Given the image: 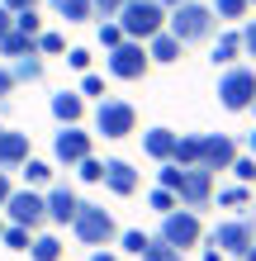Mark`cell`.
<instances>
[{
	"label": "cell",
	"mask_w": 256,
	"mask_h": 261,
	"mask_svg": "<svg viewBox=\"0 0 256 261\" xmlns=\"http://www.w3.org/2000/svg\"><path fill=\"white\" fill-rule=\"evenodd\" d=\"M166 34H176L180 43H209L218 34V19H214V10L204 5V0H185V5H176L166 10Z\"/></svg>",
	"instance_id": "6da1fadb"
},
{
	"label": "cell",
	"mask_w": 256,
	"mask_h": 261,
	"mask_svg": "<svg viewBox=\"0 0 256 261\" xmlns=\"http://www.w3.org/2000/svg\"><path fill=\"white\" fill-rule=\"evenodd\" d=\"M114 19H119V29H124V38L147 43L152 34H161V29H166V5H161V0H128Z\"/></svg>",
	"instance_id": "7a4b0ae2"
},
{
	"label": "cell",
	"mask_w": 256,
	"mask_h": 261,
	"mask_svg": "<svg viewBox=\"0 0 256 261\" xmlns=\"http://www.w3.org/2000/svg\"><path fill=\"white\" fill-rule=\"evenodd\" d=\"M71 233H76V242H86V247H109V242H119V223L114 214L104 204H86L76 209V219H71Z\"/></svg>",
	"instance_id": "3957f363"
},
{
	"label": "cell",
	"mask_w": 256,
	"mask_h": 261,
	"mask_svg": "<svg viewBox=\"0 0 256 261\" xmlns=\"http://www.w3.org/2000/svg\"><path fill=\"white\" fill-rule=\"evenodd\" d=\"M251 100H256V67H242V62L223 67V76H218V105L228 114H247Z\"/></svg>",
	"instance_id": "277c9868"
},
{
	"label": "cell",
	"mask_w": 256,
	"mask_h": 261,
	"mask_svg": "<svg viewBox=\"0 0 256 261\" xmlns=\"http://www.w3.org/2000/svg\"><path fill=\"white\" fill-rule=\"evenodd\" d=\"M166 247L176 252H194L204 242V219L194 209H171V214H161V233H157Z\"/></svg>",
	"instance_id": "5b68a950"
},
{
	"label": "cell",
	"mask_w": 256,
	"mask_h": 261,
	"mask_svg": "<svg viewBox=\"0 0 256 261\" xmlns=\"http://www.w3.org/2000/svg\"><path fill=\"white\" fill-rule=\"evenodd\" d=\"M104 67H109L114 81H143L147 71H152V57H147V43L138 38H124L119 48L104 53Z\"/></svg>",
	"instance_id": "8992f818"
},
{
	"label": "cell",
	"mask_w": 256,
	"mask_h": 261,
	"mask_svg": "<svg viewBox=\"0 0 256 261\" xmlns=\"http://www.w3.org/2000/svg\"><path fill=\"white\" fill-rule=\"evenodd\" d=\"M251 238H256V214L251 209H242L237 219H223L214 233H204V242H209V247H218L223 256H242Z\"/></svg>",
	"instance_id": "52a82bcc"
},
{
	"label": "cell",
	"mask_w": 256,
	"mask_h": 261,
	"mask_svg": "<svg viewBox=\"0 0 256 261\" xmlns=\"http://www.w3.org/2000/svg\"><path fill=\"white\" fill-rule=\"evenodd\" d=\"M0 209L10 214V223L29 228V233H38V228L48 223V199H43L34 186H24V190H10V199H5Z\"/></svg>",
	"instance_id": "ba28073f"
},
{
	"label": "cell",
	"mask_w": 256,
	"mask_h": 261,
	"mask_svg": "<svg viewBox=\"0 0 256 261\" xmlns=\"http://www.w3.org/2000/svg\"><path fill=\"white\" fill-rule=\"evenodd\" d=\"M95 133H104L109 143L133 138V133H138V110H133L128 100H100V110H95Z\"/></svg>",
	"instance_id": "9c48e42d"
},
{
	"label": "cell",
	"mask_w": 256,
	"mask_h": 261,
	"mask_svg": "<svg viewBox=\"0 0 256 261\" xmlns=\"http://www.w3.org/2000/svg\"><path fill=\"white\" fill-rule=\"evenodd\" d=\"M176 199L180 209H209V199H214V171H204V166H185V176H180L176 186Z\"/></svg>",
	"instance_id": "30bf717a"
},
{
	"label": "cell",
	"mask_w": 256,
	"mask_h": 261,
	"mask_svg": "<svg viewBox=\"0 0 256 261\" xmlns=\"http://www.w3.org/2000/svg\"><path fill=\"white\" fill-rule=\"evenodd\" d=\"M95 152V133H86L81 124H62L52 138V157L62 162V166H76L81 157H90Z\"/></svg>",
	"instance_id": "8fae6325"
},
{
	"label": "cell",
	"mask_w": 256,
	"mask_h": 261,
	"mask_svg": "<svg viewBox=\"0 0 256 261\" xmlns=\"http://www.w3.org/2000/svg\"><path fill=\"white\" fill-rule=\"evenodd\" d=\"M233 157H237V143H233L228 133H204V152H200V166H204V171H214V176L228 171Z\"/></svg>",
	"instance_id": "7c38bea8"
},
{
	"label": "cell",
	"mask_w": 256,
	"mask_h": 261,
	"mask_svg": "<svg viewBox=\"0 0 256 261\" xmlns=\"http://www.w3.org/2000/svg\"><path fill=\"white\" fill-rule=\"evenodd\" d=\"M138 186H143V176L133 171V162H124V157H109V162H104V190H109V195L128 199V195H138Z\"/></svg>",
	"instance_id": "4fadbf2b"
},
{
	"label": "cell",
	"mask_w": 256,
	"mask_h": 261,
	"mask_svg": "<svg viewBox=\"0 0 256 261\" xmlns=\"http://www.w3.org/2000/svg\"><path fill=\"white\" fill-rule=\"evenodd\" d=\"M43 199H48V223H57V228H67L71 219H76V209H81V195L71 186H52Z\"/></svg>",
	"instance_id": "5bb4252c"
},
{
	"label": "cell",
	"mask_w": 256,
	"mask_h": 261,
	"mask_svg": "<svg viewBox=\"0 0 256 261\" xmlns=\"http://www.w3.org/2000/svg\"><path fill=\"white\" fill-rule=\"evenodd\" d=\"M48 110H52L57 124H81L86 119V95L81 90H57V95L48 100Z\"/></svg>",
	"instance_id": "9a60e30c"
},
{
	"label": "cell",
	"mask_w": 256,
	"mask_h": 261,
	"mask_svg": "<svg viewBox=\"0 0 256 261\" xmlns=\"http://www.w3.org/2000/svg\"><path fill=\"white\" fill-rule=\"evenodd\" d=\"M29 162V133H0V171H19Z\"/></svg>",
	"instance_id": "2e32d148"
},
{
	"label": "cell",
	"mask_w": 256,
	"mask_h": 261,
	"mask_svg": "<svg viewBox=\"0 0 256 261\" xmlns=\"http://www.w3.org/2000/svg\"><path fill=\"white\" fill-rule=\"evenodd\" d=\"M180 53H185V43H180L176 34H152L147 38V57H152V67H171V62H180Z\"/></svg>",
	"instance_id": "e0dca14e"
},
{
	"label": "cell",
	"mask_w": 256,
	"mask_h": 261,
	"mask_svg": "<svg viewBox=\"0 0 256 261\" xmlns=\"http://www.w3.org/2000/svg\"><path fill=\"white\" fill-rule=\"evenodd\" d=\"M209 62H214V67H233V62H242V34H237V29H223L218 43H214V53H209Z\"/></svg>",
	"instance_id": "ac0fdd59"
},
{
	"label": "cell",
	"mask_w": 256,
	"mask_h": 261,
	"mask_svg": "<svg viewBox=\"0 0 256 261\" xmlns=\"http://www.w3.org/2000/svg\"><path fill=\"white\" fill-rule=\"evenodd\" d=\"M200 152H204V133H176V147H171L176 166H200Z\"/></svg>",
	"instance_id": "d6986e66"
},
{
	"label": "cell",
	"mask_w": 256,
	"mask_h": 261,
	"mask_svg": "<svg viewBox=\"0 0 256 261\" xmlns=\"http://www.w3.org/2000/svg\"><path fill=\"white\" fill-rule=\"evenodd\" d=\"M171 147H176V133L171 128H147L143 133V152L152 162H171Z\"/></svg>",
	"instance_id": "ffe728a7"
},
{
	"label": "cell",
	"mask_w": 256,
	"mask_h": 261,
	"mask_svg": "<svg viewBox=\"0 0 256 261\" xmlns=\"http://www.w3.org/2000/svg\"><path fill=\"white\" fill-rule=\"evenodd\" d=\"M10 76H14V86L19 81H43V53H24V57H10Z\"/></svg>",
	"instance_id": "44dd1931"
},
{
	"label": "cell",
	"mask_w": 256,
	"mask_h": 261,
	"mask_svg": "<svg viewBox=\"0 0 256 261\" xmlns=\"http://www.w3.org/2000/svg\"><path fill=\"white\" fill-rule=\"evenodd\" d=\"M52 14L67 24H86V19H95V0H52Z\"/></svg>",
	"instance_id": "7402d4cb"
},
{
	"label": "cell",
	"mask_w": 256,
	"mask_h": 261,
	"mask_svg": "<svg viewBox=\"0 0 256 261\" xmlns=\"http://www.w3.org/2000/svg\"><path fill=\"white\" fill-rule=\"evenodd\" d=\"M62 238L57 233H34V242H29V256L34 261H62Z\"/></svg>",
	"instance_id": "603a6c76"
},
{
	"label": "cell",
	"mask_w": 256,
	"mask_h": 261,
	"mask_svg": "<svg viewBox=\"0 0 256 261\" xmlns=\"http://www.w3.org/2000/svg\"><path fill=\"white\" fill-rule=\"evenodd\" d=\"M214 19L218 24H242V19H251V0H214Z\"/></svg>",
	"instance_id": "cb8c5ba5"
},
{
	"label": "cell",
	"mask_w": 256,
	"mask_h": 261,
	"mask_svg": "<svg viewBox=\"0 0 256 261\" xmlns=\"http://www.w3.org/2000/svg\"><path fill=\"white\" fill-rule=\"evenodd\" d=\"M19 171H24V186H52V162H38V157H29L24 166H19Z\"/></svg>",
	"instance_id": "d4e9b609"
},
{
	"label": "cell",
	"mask_w": 256,
	"mask_h": 261,
	"mask_svg": "<svg viewBox=\"0 0 256 261\" xmlns=\"http://www.w3.org/2000/svg\"><path fill=\"white\" fill-rule=\"evenodd\" d=\"M24 53H38V48H34V38L19 34V29H10V34L0 38V57H24Z\"/></svg>",
	"instance_id": "484cf974"
},
{
	"label": "cell",
	"mask_w": 256,
	"mask_h": 261,
	"mask_svg": "<svg viewBox=\"0 0 256 261\" xmlns=\"http://www.w3.org/2000/svg\"><path fill=\"white\" fill-rule=\"evenodd\" d=\"M34 48H38L43 57H62V53H67V38L57 34V29H43V34L34 38Z\"/></svg>",
	"instance_id": "4316f807"
},
{
	"label": "cell",
	"mask_w": 256,
	"mask_h": 261,
	"mask_svg": "<svg viewBox=\"0 0 256 261\" xmlns=\"http://www.w3.org/2000/svg\"><path fill=\"white\" fill-rule=\"evenodd\" d=\"M228 171L237 176V186H256V157H251V152H237Z\"/></svg>",
	"instance_id": "83f0119b"
},
{
	"label": "cell",
	"mask_w": 256,
	"mask_h": 261,
	"mask_svg": "<svg viewBox=\"0 0 256 261\" xmlns=\"http://www.w3.org/2000/svg\"><path fill=\"white\" fill-rule=\"evenodd\" d=\"M218 204H223V209H251V186H228V190H218Z\"/></svg>",
	"instance_id": "f1b7e54d"
},
{
	"label": "cell",
	"mask_w": 256,
	"mask_h": 261,
	"mask_svg": "<svg viewBox=\"0 0 256 261\" xmlns=\"http://www.w3.org/2000/svg\"><path fill=\"white\" fill-rule=\"evenodd\" d=\"M119 247H124V252H133V256H143L147 247H152V238H147L143 228H128V233H119Z\"/></svg>",
	"instance_id": "f546056e"
},
{
	"label": "cell",
	"mask_w": 256,
	"mask_h": 261,
	"mask_svg": "<svg viewBox=\"0 0 256 261\" xmlns=\"http://www.w3.org/2000/svg\"><path fill=\"white\" fill-rule=\"evenodd\" d=\"M0 242H5L10 252H29V242H34V233H29V228H19V223H10L5 233H0Z\"/></svg>",
	"instance_id": "4dcf8cb0"
},
{
	"label": "cell",
	"mask_w": 256,
	"mask_h": 261,
	"mask_svg": "<svg viewBox=\"0 0 256 261\" xmlns=\"http://www.w3.org/2000/svg\"><path fill=\"white\" fill-rule=\"evenodd\" d=\"M76 176H81V180H90V186H100V180H104V162L90 152V157H81V162H76Z\"/></svg>",
	"instance_id": "1f68e13d"
},
{
	"label": "cell",
	"mask_w": 256,
	"mask_h": 261,
	"mask_svg": "<svg viewBox=\"0 0 256 261\" xmlns=\"http://www.w3.org/2000/svg\"><path fill=\"white\" fill-rule=\"evenodd\" d=\"M143 261H185V252H176V247H166L161 238H152V247L143 252Z\"/></svg>",
	"instance_id": "d6a6232c"
},
{
	"label": "cell",
	"mask_w": 256,
	"mask_h": 261,
	"mask_svg": "<svg viewBox=\"0 0 256 261\" xmlns=\"http://www.w3.org/2000/svg\"><path fill=\"white\" fill-rule=\"evenodd\" d=\"M14 29H19V34H29V38H38V34H43L38 10H19V14H14Z\"/></svg>",
	"instance_id": "836d02e7"
},
{
	"label": "cell",
	"mask_w": 256,
	"mask_h": 261,
	"mask_svg": "<svg viewBox=\"0 0 256 261\" xmlns=\"http://www.w3.org/2000/svg\"><path fill=\"white\" fill-rule=\"evenodd\" d=\"M124 43V29H119V19H100V48L109 53V48H119Z\"/></svg>",
	"instance_id": "e575fe53"
},
{
	"label": "cell",
	"mask_w": 256,
	"mask_h": 261,
	"mask_svg": "<svg viewBox=\"0 0 256 261\" xmlns=\"http://www.w3.org/2000/svg\"><path fill=\"white\" fill-rule=\"evenodd\" d=\"M147 204H152L157 214H171V209H180V199H176V190H161V186H157L152 195H147Z\"/></svg>",
	"instance_id": "d590c367"
},
{
	"label": "cell",
	"mask_w": 256,
	"mask_h": 261,
	"mask_svg": "<svg viewBox=\"0 0 256 261\" xmlns=\"http://www.w3.org/2000/svg\"><path fill=\"white\" fill-rule=\"evenodd\" d=\"M180 176H185V166H176V162H161V171H157V186H161V190H176V186H180Z\"/></svg>",
	"instance_id": "8d00e7d4"
},
{
	"label": "cell",
	"mask_w": 256,
	"mask_h": 261,
	"mask_svg": "<svg viewBox=\"0 0 256 261\" xmlns=\"http://www.w3.org/2000/svg\"><path fill=\"white\" fill-rule=\"evenodd\" d=\"M242 57H256V19H242Z\"/></svg>",
	"instance_id": "74e56055"
},
{
	"label": "cell",
	"mask_w": 256,
	"mask_h": 261,
	"mask_svg": "<svg viewBox=\"0 0 256 261\" xmlns=\"http://www.w3.org/2000/svg\"><path fill=\"white\" fill-rule=\"evenodd\" d=\"M124 5H128V0H95V19H114Z\"/></svg>",
	"instance_id": "f35d334b"
},
{
	"label": "cell",
	"mask_w": 256,
	"mask_h": 261,
	"mask_svg": "<svg viewBox=\"0 0 256 261\" xmlns=\"http://www.w3.org/2000/svg\"><path fill=\"white\" fill-rule=\"evenodd\" d=\"M81 95H104V76L86 71V76H81Z\"/></svg>",
	"instance_id": "ab89813d"
},
{
	"label": "cell",
	"mask_w": 256,
	"mask_h": 261,
	"mask_svg": "<svg viewBox=\"0 0 256 261\" xmlns=\"http://www.w3.org/2000/svg\"><path fill=\"white\" fill-rule=\"evenodd\" d=\"M67 62L76 67V71H90V53L86 48H67Z\"/></svg>",
	"instance_id": "60d3db41"
},
{
	"label": "cell",
	"mask_w": 256,
	"mask_h": 261,
	"mask_svg": "<svg viewBox=\"0 0 256 261\" xmlns=\"http://www.w3.org/2000/svg\"><path fill=\"white\" fill-rule=\"evenodd\" d=\"M10 14H19V10H38V0H0Z\"/></svg>",
	"instance_id": "b9f144b4"
},
{
	"label": "cell",
	"mask_w": 256,
	"mask_h": 261,
	"mask_svg": "<svg viewBox=\"0 0 256 261\" xmlns=\"http://www.w3.org/2000/svg\"><path fill=\"white\" fill-rule=\"evenodd\" d=\"M10 90H14V76H10V67H0V100H5Z\"/></svg>",
	"instance_id": "7bdbcfd3"
},
{
	"label": "cell",
	"mask_w": 256,
	"mask_h": 261,
	"mask_svg": "<svg viewBox=\"0 0 256 261\" xmlns=\"http://www.w3.org/2000/svg\"><path fill=\"white\" fill-rule=\"evenodd\" d=\"M10 29H14V14H10L5 5H0V38H5V34H10Z\"/></svg>",
	"instance_id": "ee69618b"
},
{
	"label": "cell",
	"mask_w": 256,
	"mask_h": 261,
	"mask_svg": "<svg viewBox=\"0 0 256 261\" xmlns=\"http://www.w3.org/2000/svg\"><path fill=\"white\" fill-rule=\"evenodd\" d=\"M10 190H14V186H10V171H0V204L10 199Z\"/></svg>",
	"instance_id": "f6af8a7d"
},
{
	"label": "cell",
	"mask_w": 256,
	"mask_h": 261,
	"mask_svg": "<svg viewBox=\"0 0 256 261\" xmlns=\"http://www.w3.org/2000/svg\"><path fill=\"white\" fill-rule=\"evenodd\" d=\"M90 261H119L114 252H104V247H95V252H90Z\"/></svg>",
	"instance_id": "bcb514c9"
},
{
	"label": "cell",
	"mask_w": 256,
	"mask_h": 261,
	"mask_svg": "<svg viewBox=\"0 0 256 261\" xmlns=\"http://www.w3.org/2000/svg\"><path fill=\"white\" fill-rule=\"evenodd\" d=\"M204 261H228V256H223L218 247H204Z\"/></svg>",
	"instance_id": "7dc6e473"
},
{
	"label": "cell",
	"mask_w": 256,
	"mask_h": 261,
	"mask_svg": "<svg viewBox=\"0 0 256 261\" xmlns=\"http://www.w3.org/2000/svg\"><path fill=\"white\" fill-rule=\"evenodd\" d=\"M242 261H256V238L247 242V252H242Z\"/></svg>",
	"instance_id": "c3c4849f"
},
{
	"label": "cell",
	"mask_w": 256,
	"mask_h": 261,
	"mask_svg": "<svg viewBox=\"0 0 256 261\" xmlns=\"http://www.w3.org/2000/svg\"><path fill=\"white\" fill-rule=\"evenodd\" d=\"M247 152H251V157H256V128L247 133Z\"/></svg>",
	"instance_id": "681fc988"
},
{
	"label": "cell",
	"mask_w": 256,
	"mask_h": 261,
	"mask_svg": "<svg viewBox=\"0 0 256 261\" xmlns=\"http://www.w3.org/2000/svg\"><path fill=\"white\" fill-rule=\"evenodd\" d=\"M161 5H166V10H176V5H185V0H161Z\"/></svg>",
	"instance_id": "f907efd6"
},
{
	"label": "cell",
	"mask_w": 256,
	"mask_h": 261,
	"mask_svg": "<svg viewBox=\"0 0 256 261\" xmlns=\"http://www.w3.org/2000/svg\"><path fill=\"white\" fill-rule=\"evenodd\" d=\"M247 114H256V100H251V110H247Z\"/></svg>",
	"instance_id": "816d5d0a"
},
{
	"label": "cell",
	"mask_w": 256,
	"mask_h": 261,
	"mask_svg": "<svg viewBox=\"0 0 256 261\" xmlns=\"http://www.w3.org/2000/svg\"><path fill=\"white\" fill-rule=\"evenodd\" d=\"M0 233H5V219H0Z\"/></svg>",
	"instance_id": "f5cc1de1"
},
{
	"label": "cell",
	"mask_w": 256,
	"mask_h": 261,
	"mask_svg": "<svg viewBox=\"0 0 256 261\" xmlns=\"http://www.w3.org/2000/svg\"><path fill=\"white\" fill-rule=\"evenodd\" d=\"M0 133H5V124H0Z\"/></svg>",
	"instance_id": "db71d44e"
},
{
	"label": "cell",
	"mask_w": 256,
	"mask_h": 261,
	"mask_svg": "<svg viewBox=\"0 0 256 261\" xmlns=\"http://www.w3.org/2000/svg\"><path fill=\"white\" fill-rule=\"evenodd\" d=\"M251 5H256V0H251Z\"/></svg>",
	"instance_id": "11a10c76"
}]
</instances>
